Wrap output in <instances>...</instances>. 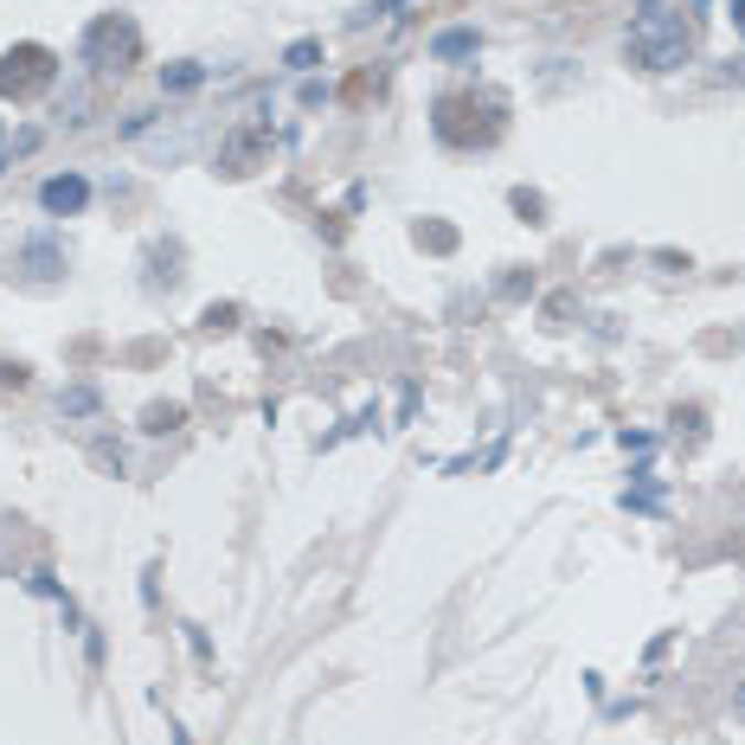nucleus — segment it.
<instances>
[{
  "label": "nucleus",
  "instance_id": "obj_1",
  "mask_svg": "<svg viewBox=\"0 0 745 745\" xmlns=\"http://www.w3.org/2000/svg\"><path fill=\"white\" fill-rule=\"evenodd\" d=\"M624 52L643 72H681L701 52V7L694 0H643V13L624 33Z\"/></svg>",
  "mask_w": 745,
  "mask_h": 745
},
{
  "label": "nucleus",
  "instance_id": "obj_2",
  "mask_svg": "<svg viewBox=\"0 0 745 745\" xmlns=\"http://www.w3.org/2000/svg\"><path fill=\"white\" fill-rule=\"evenodd\" d=\"M431 129L444 149H495L508 129V97L501 90H450L431 104Z\"/></svg>",
  "mask_w": 745,
  "mask_h": 745
},
{
  "label": "nucleus",
  "instance_id": "obj_3",
  "mask_svg": "<svg viewBox=\"0 0 745 745\" xmlns=\"http://www.w3.org/2000/svg\"><path fill=\"white\" fill-rule=\"evenodd\" d=\"M52 84H58V52H52V45L20 39V45L0 52V97H7V104H33Z\"/></svg>",
  "mask_w": 745,
  "mask_h": 745
},
{
  "label": "nucleus",
  "instance_id": "obj_4",
  "mask_svg": "<svg viewBox=\"0 0 745 745\" xmlns=\"http://www.w3.org/2000/svg\"><path fill=\"white\" fill-rule=\"evenodd\" d=\"M84 65H97V72H129V65H142V26H136L129 13L90 20V26H84Z\"/></svg>",
  "mask_w": 745,
  "mask_h": 745
},
{
  "label": "nucleus",
  "instance_id": "obj_5",
  "mask_svg": "<svg viewBox=\"0 0 745 745\" xmlns=\"http://www.w3.org/2000/svg\"><path fill=\"white\" fill-rule=\"evenodd\" d=\"M263 149H270V122H245V129H231V136H225L219 168H225V174H251Z\"/></svg>",
  "mask_w": 745,
  "mask_h": 745
},
{
  "label": "nucleus",
  "instance_id": "obj_6",
  "mask_svg": "<svg viewBox=\"0 0 745 745\" xmlns=\"http://www.w3.org/2000/svg\"><path fill=\"white\" fill-rule=\"evenodd\" d=\"M84 199H90V181H77V174H52V181L39 186V206H45L52 219H72V213H84Z\"/></svg>",
  "mask_w": 745,
  "mask_h": 745
},
{
  "label": "nucleus",
  "instance_id": "obj_7",
  "mask_svg": "<svg viewBox=\"0 0 745 745\" xmlns=\"http://www.w3.org/2000/svg\"><path fill=\"white\" fill-rule=\"evenodd\" d=\"M476 52V33L469 26H456V33H438V58H469Z\"/></svg>",
  "mask_w": 745,
  "mask_h": 745
},
{
  "label": "nucleus",
  "instance_id": "obj_8",
  "mask_svg": "<svg viewBox=\"0 0 745 745\" xmlns=\"http://www.w3.org/2000/svg\"><path fill=\"white\" fill-rule=\"evenodd\" d=\"M181 418H186V406H149V418H142V424H149L154 438H161V431H174Z\"/></svg>",
  "mask_w": 745,
  "mask_h": 745
},
{
  "label": "nucleus",
  "instance_id": "obj_9",
  "mask_svg": "<svg viewBox=\"0 0 745 745\" xmlns=\"http://www.w3.org/2000/svg\"><path fill=\"white\" fill-rule=\"evenodd\" d=\"M418 245H431V251H456V231H450V225H418Z\"/></svg>",
  "mask_w": 745,
  "mask_h": 745
},
{
  "label": "nucleus",
  "instance_id": "obj_10",
  "mask_svg": "<svg viewBox=\"0 0 745 745\" xmlns=\"http://www.w3.org/2000/svg\"><path fill=\"white\" fill-rule=\"evenodd\" d=\"M199 65H174V72H161V90H193V84H199Z\"/></svg>",
  "mask_w": 745,
  "mask_h": 745
},
{
  "label": "nucleus",
  "instance_id": "obj_11",
  "mask_svg": "<svg viewBox=\"0 0 745 745\" xmlns=\"http://www.w3.org/2000/svg\"><path fill=\"white\" fill-rule=\"evenodd\" d=\"M315 58H322V45H315V39H296V45H290V65H296V72H309Z\"/></svg>",
  "mask_w": 745,
  "mask_h": 745
},
{
  "label": "nucleus",
  "instance_id": "obj_12",
  "mask_svg": "<svg viewBox=\"0 0 745 745\" xmlns=\"http://www.w3.org/2000/svg\"><path fill=\"white\" fill-rule=\"evenodd\" d=\"M65 411H97V392H90V386H72V392H65Z\"/></svg>",
  "mask_w": 745,
  "mask_h": 745
},
{
  "label": "nucleus",
  "instance_id": "obj_13",
  "mask_svg": "<svg viewBox=\"0 0 745 745\" xmlns=\"http://www.w3.org/2000/svg\"><path fill=\"white\" fill-rule=\"evenodd\" d=\"M231 322H238V309H231V302H225V309H219V302L206 309V328H231Z\"/></svg>",
  "mask_w": 745,
  "mask_h": 745
},
{
  "label": "nucleus",
  "instance_id": "obj_14",
  "mask_svg": "<svg viewBox=\"0 0 745 745\" xmlns=\"http://www.w3.org/2000/svg\"><path fill=\"white\" fill-rule=\"evenodd\" d=\"M515 213H527V219H540L547 206H540V193H527V186H521V193H515Z\"/></svg>",
  "mask_w": 745,
  "mask_h": 745
},
{
  "label": "nucleus",
  "instance_id": "obj_15",
  "mask_svg": "<svg viewBox=\"0 0 745 745\" xmlns=\"http://www.w3.org/2000/svg\"><path fill=\"white\" fill-rule=\"evenodd\" d=\"M0 386H26V367L20 360H0Z\"/></svg>",
  "mask_w": 745,
  "mask_h": 745
},
{
  "label": "nucleus",
  "instance_id": "obj_16",
  "mask_svg": "<svg viewBox=\"0 0 745 745\" xmlns=\"http://www.w3.org/2000/svg\"><path fill=\"white\" fill-rule=\"evenodd\" d=\"M733 26L745 33V0H733Z\"/></svg>",
  "mask_w": 745,
  "mask_h": 745
},
{
  "label": "nucleus",
  "instance_id": "obj_17",
  "mask_svg": "<svg viewBox=\"0 0 745 745\" xmlns=\"http://www.w3.org/2000/svg\"><path fill=\"white\" fill-rule=\"evenodd\" d=\"M386 7H399V0H372V13H386Z\"/></svg>",
  "mask_w": 745,
  "mask_h": 745
},
{
  "label": "nucleus",
  "instance_id": "obj_18",
  "mask_svg": "<svg viewBox=\"0 0 745 745\" xmlns=\"http://www.w3.org/2000/svg\"><path fill=\"white\" fill-rule=\"evenodd\" d=\"M0 161H7V142H0Z\"/></svg>",
  "mask_w": 745,
  "mask_h": 745
}]
</instances>
